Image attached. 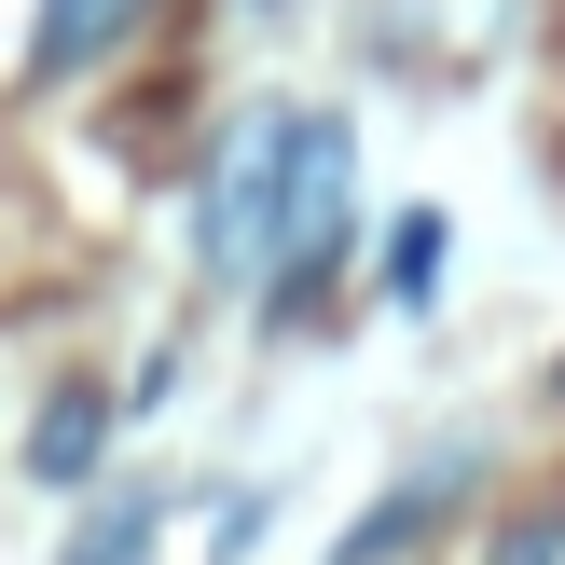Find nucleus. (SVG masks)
<instances>
[{
    "label": "nucleus",
    "instance_id": "1",
    "mask_svg": "<svg viewBox=\"0 0 565 565\" xmlns=\"http://www.w3.org/2000/svg\"><path fill=\"white\" fill-rule=\"evenodd\" d=\"M359 221V138L345 110H248L235 152L207 166V193H193V235H207L221 276H248L263 290V318H290V303H318L331 248H345Z\"/></svg>",
    "mask_w": 565,
    "mask_h": 565
},
{
    "label": "nucleus",
    "instance_id": "2",
    "mask_svg": "<svg viewBox=\"0 0 565 565\" xmlns=\"http://www.w3.org/2000/svg\"><path fill=\"white\" fill-rule=\"evenodd\" d=\"M138 28H152V0H42V28H28V70H42V83H83V70H110Z\"/></svg>",
    "mask_w": 565,
    "mask_h": 565
},
{
    "label": "nucleus",
    "instance_id": "3",
    "mask_svg": "<svg viewBox=\"0 0 565 565\" xmlns=\"http://www.w3.org/2000/svg\"><path fill=\"white\" fill-rule=\"evenodd\" d=\"M456 497H469V456H428L414 483H386V511H373V524H345V552H331V565H386V552H414L441 511H456Z\"/></svg>",
    "mask_w": 565,
    "mask_h": 565
},
{
    "label": "nucleus",
    "instance_id": "4",
    "mask_svg": "<svg viewBox=\"0 0 565 565\" xmlns=\"http://www.w3.org/2000/svg\"><path fill=\"white\" fill-rule=\"evenodd\" d=\"M97 441H110V401H97V386H55L42 428H28V483H83V469H97Z\"/></svg>",
    "mask_w": 565,
    "mask_h": 565
},
{
    "label": "nucleus",
    "instance_id": "5",
    "mask_svg": "<svg viewBox=\"0 0 565 565\" xmlns=\"http://www.w3.org/2000/svg\"><path fill=\"white\" fill-rule=\"evenodd\" d=\"M152 524H166V497H97L55 565H152Z\"/></svg>",
    "mask_w": 565,
    "mask_h": 565
},
{
    "label": "nucleus",
    "instance_id": "6",
    "mask_svg": "<svg viewBox=\"0 0 565 565\" xmlns=\"http://www.w3.org/2000/svg\"><path fill=\"white\" fill-rule=\"evenodd\" d=\"M428 276H441V207H414L386 235V303H428Z\"/></svg>",
    "mask_w": 565,
    "mask_h": 565
},
{
    "label": "nucleus",
    "instance_id": "7",
    "mask_svg": "<svg viewBox=\"0 0 565 565\" xmlns=\"http://www.w3.org/2000/svg\"><path fill=\"white\" fill-rule=\"evenodd\" d=\"M483 565H565V511H524V524H511V539H497Z\"/></svg>",
    "mask_w": 565,
    "mask_h": 565
},
{
    "label": "nucleus",
    "instance_id": "8",
    "mask_svg": "<svg viewBox=\"0 0 565 565\" xmlns=\"http://www.w3.org/2000/svg\"><path fill=\"white\" fill-rule=\"evenodd\" d=\"M263 14H276V0H263Z\"/></svg>",
    "mask_w": 565,
    "mask_h": 565
}]
</instances>
